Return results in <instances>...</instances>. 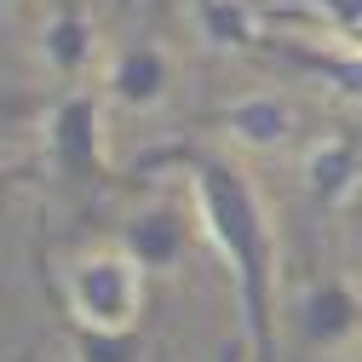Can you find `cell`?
<instances>
[{
	"instance_id": "obj_5",
	"label": "cell",
	"mask_w": 362,
	"mask_h": 362,
	"mask_svg": "<svg viewBox=\"0 0 362 362\" xmlns=\"http://www.w3.org/2000/svg\"><path fill=\"white\" fill-rule=\"evenodd\" d=\"M293 328L305 339V351H339L345 339H356L362 328V293L345 276H316L305 282L299 305H293Z\"/></svg>"
},
{
	"instance_id": "obj_6",
	"label": "cell",
	"mask_w": 362,
	"mask_h": 362,
	"mask_svg": "<svg viewBox=\"0 0 362 362\" xmlns=\"http://www.w3.org/2000/svg\"><path fill=\"white\" fill-rule=\"evenodd\" d=\"M121 253L144 270H178L190 253V213L173 202H150L121 224Z\"/></svg>"
},
{
	"instance_id": "obj_3",
	"label": "cell",
	"mask_w": 362,
	"mask_h": 362,
	"mask_svg": "<svg viewBox=\"0 0 362 362\" xmlns=\"http://www.w3.org/2000/svg\"><path fill=\"white\" fill-rule=\"evenodd\" d=\"M58 288H64L69 310L86 316V322L132 328V316L144 305V264L127 259V253H93V259H75Z\"/></svg>"
},
{
	"instance_id": "obj_9",
	"label": "cell",
	"mask_w": 362,
	"mask_h": 362,
	"mask_svg": "<svg viewBox=\"0 0 362 362\" xmlns=\"http://www.w3.org/2000/svg\"><path fill=\"white\" fill-rule=\"evenodd\" d=\"M167 86H173V64L167 52L156 47V40H127V47L110 58V75H104V93L127 110H150L167 98Z\"/></svg>"
},
{
	"instance_id": "obj_1",
	"label": "cell",
	"mask_w": 362,
	"mask_h": 362,
	"mask_svg": "<svg viewBox=\"0 0 362 362\" xmlns=\"http://www.w3.org/2000/svg\"><path fill=\"white\" fill-rule=\"evenodd\" d=\"M132 178H156V173H178L190 185L196 218L213 242V253L224 259L236 282V310H242V334L253 362H276V236H270L264 202L253 190V178L224 161L218 150H196L185 139L139 150L127 167Z\"/></svg>"
},
{
	"instance_id": "obj_10",
	"label": "cell",
	"mask_w": 362,
	"mask_h": 362,
	"mask_svg": "<svg viewBox=\"0 0 362 362\" xmlns=\"http://www.w3.org/2000/svg\"><path fill=\"white\" fill-rule=\"evenodd\" d=\"M202 127L230 132V139L247 144V150H276V144L293 139V110L282 98H270V93H253V98H236V104L202 115Z\"/></svg>"
},
{
	"instance_id": "obj_16",
	"label": "cell",
	"mask_w": 362,
	"mask_h": 362,
	"mask_svg": "<svg viewBox=\"0 0 362 362\" xmlns=\"http://www.w3.org/2000/svg\"><path fill=\"white\" fill-rule=\"evenodd\" d=\"M12 362H35V351H23V356H12Z\"/></svg>"
},
{
	"instance_id": "obj_17",
	"label": "cell",
	"mask_w": 362,
	"mask_h": 362,
	"mask_svg": "<svg viewBox=\"0 0 362 362\" xmlns=\"http://www.w3.org/2000/svg\"><path fill=\"white\" fill-rule=\"evenodd\" d=\"M115 6H121V12H127V6H132V0H115Z\"/></svg>"
},
{
	"instance_id": "obj_4",
	"label": "cell",
	"mask_w": 362,
	"mask_h": 362,
	"mask_svg": "<svg viewBox=\"0 0 362 362\" xmlns=\"http://www.w3.org/2000/svg\"><path fill=\"white\" fill-rule=\"evenodd\" d=\"M35 282H40V293H47V305L58 316V334L69 339V356L75 362H144V334L139 328H98V322H86V316L69 310L64 288L52 282L47 253H35Z\"/></svg>"
},
{
	"instance_id": "obj_13",
	"label": "cell",
	"mask_w": 362,
	"mask_h": 362,
	"mask_svg": "<svg viewBox=\"0 0 362 362\" xmlns=\"http://www.w3.org/2000/svg\"><path fill=\"white\" fill-rule=\"evenodd\" d=\"M218 362H253V351H247V334H230L218 345Z\"/></svg>"
},
{
	"instance_id": "obj_11",
	"label": "cell",
	"mask_w": 362,
	"mask_h": 362,
	"mask_svg": "<svg viewBox=\"0 0 362 362\" xmlns=\"http://www.w3.org/2000/svg\"><path fill=\"white\" fill-rule=\"evenodd\" d=\"M93 47H98V29H93V12H86L81 0H64V6L47 18V29H40V64H47L64 86L86 75Z\"/></svg>"
},
{
	"instance_id": "obj_8",
	"label": "cell",
	"mask_w": 362,
	"mask_h": 362,
	"mask_svg": "<svg viewBox=\"0 0 362 362\" xmlns=\"http://www.w3.org/2000/svg\"><path fill=\"white\" fill-rule=\"evenodd\" d=\"M362 178V132L356 127H339L328 132L316 150H305V196L316 213H334Z\"/></svg>"
},
{
	"instance_id": "obj_15",
	"label": "cell",
	"mask_w": 362,
	"mask_h": 362,
	"mask_svg": "<svg viewBox=\"0 0 362 362\" xmlns=\"http://www.w3.org/2000/svg\"><path fill=\"white\" fill-rule=\"evenodd\" d=\"M12 185H18V173H0V196H6Z\"/></svg>"
},
{
	"instance_id": "obj_18",
	"label": "cell",
	"mask_w": 362,
	"mask_h": 362,
	"mask_svg": "<svg viewBox=\"0 0 362 362\" xmlns=\"http://www.w3.org/2000/svg\"><path fill=\"white\" fill-rule=\"evenodd\" d=\"M356 362H362V356H356Z\"/></svg>"
},
{
	"instance_id": "obj_14",
	"label": "cell",
	"mask_w": 362,
	"mask_h": 362,
	"mask_svg": "<svg viewBox=\"0 0 362 362\" xmlns=\"http://www.w3.org/2000/svg\"><path fill=\"white\" fill-rule=\"evenodd\" d=\"M23 104H29V98H0V115H18Z\"/></svg>"
},
{
	"instance_id": "obj_2",
	"label": "cell",
	"mask_w": 362,
	"mask_h": 362,
	"mask_svg": "<svg viewBox=\"0 0 362 362\" xmlns=\"http://www.w3.org/2000/svg\"><path fill=\"white\" fill-rule=\"evenodd\" d=\"M47 156L58 167V178L81 190H104V185H127L132 173H115L104 161V115H98V93L93 86H69L47 115Z\"/></svg>"
},
{
	"instance_id": "obj_12",
	"label": "cell",
	"mask_w": 362,
	"mask_h": 362,
	"mask_svg": "<svg viewBox=\"0 0 362 362\" xmlns=\"http://www.w3.org/2000/svg\"><path fill=\"white\" fill-rule=\"evenodd\" d=\"M190 6H196V23L207 35V47H218V52H259L264 47V23L242 0H190Z\"/></svg>"
},
{
	"instance_id": "obj_7",
	"label": "cell",
	"mask_w": 362,
	"mask_h": 362,
	"mask_svg": "<svg viewBox=\"0 0 362 362\" xmlns=\"http://www.w3.org/2000/svg\"><path fill=\"white\" fill-rule=\"evenodd\" d=\"M259 52L305 69L310 81H322L334 98L362 104V52L345 47V40H339V47H322V40H293V35H270V29H264V47H259Z\"/></svg>"
}]
</instances>
